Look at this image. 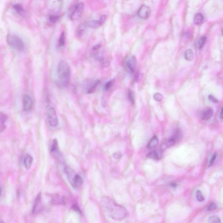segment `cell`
Instances as JSON below:
<instances>
[{
  "label": "cell",
  "mask_w": 223,
  "mask_h": 223,
  "mask_svg": "<svg viewBox=\"0 0 223 223\" xmlns=\"http://www.w3.org/2000/svg\"><path fill=\"white\" fill-rule=\"evenodd\" d=\"M209 222L211 223H221V220L218 217L216 216H213L209 218Z\"/></svg>",
  "instance_id": "cell-27"
},
{
  "label": "cell",
  "mask_w": 223,
  "mask_h": 223,
  "mask_svg": "<svg viewBox=\"0 0 223 223\" xmlns=\"http://www.w3.org/2000/svg\"><path fill=\"white\" fill-rule=\"evenodd\" d=\"M42 208V198H41V194L39 193L38 194L35 200L32 210V213L33 214L39 213L40 211Z\"/></svg>",
  "instance_id": "cell-9"
},
{
  "label": "cell",
  "mask_w": 223,
  "mask_h": 223,
  "mask_svg": "<svg viewBox=\"0 0 223 223\" xmlns=\"http://www.w3.org/2000/svg\"><path fill=\"white\" fill-rule=\"evenodd\" d=\"M85 5L83 3H79L76 5L73 12L71 14L70 19L72 21L79 19L83 15Z\"/></svg>",
  "instance_id": "cell-6"
},
{
  "label": "cell",
  "mask_w": 223,
  "mask_h": 223,
  "mask_svg": "<svg viewBox=\"0 0 223 223\" xmlns=\"http://www.w3.org/2000/svg\"><path fill=\"white\" fill-rule=\"evenodd\" d=\"M113 157L116 159H119L121 157V154L119 152H117L114 153L113 154Z\"/></svg>",
  "instance_id": "cell-38"
},
{
  "label": "cell",
  "mask_w": 223,
  "mask_h": 223,
  "mask_svg": "<svg viewBox=\"0 0 223 223\" xmlns=\"http://www.w3.org/2000/svg\"><path fill=\"white\" fill-rule=\"evenodd\" d=\"M33 105L32 100L30 96L28 94L24 96L23 100V109L25 111L29 112L31 110Z\"/></svg>",
  "instance_id": "cell-8"
},
{
  "label": "cell",
  "mask_w": 223,
  "mask_h": 223,
  "mask_svg": "<svg viewBox=\"0 0 223 223\" xmlns=\"http://www.w3.org/2000/svg\"><path fill=\"white\" fill-rule=\"evenodd\" d=\"M102 203L113 219L120 221L123 219L127 217L128 212L126 208L118 204L109 197H104L102 199Z\"/></svg>",
  "instance_id": "cell-1"
},
{
  "label": "cell",
  "mask_w": 223,
  "mask_h": 223,
  "mask_svg": "<svg viewBox=\"0 0 223 223\" xmlns=\"http://www.w3.org/2000/svg\"><path fill=\"white\" fill-rule=\"evenodd\" d=\"M87 26L92 28V29H96L99 27L101 25L100 21L97 20H92L88 22L86 24Z\"/></svg>",
  "instance_id": "cell-20"
},
{
  "label": "cell",
  "mask_w": 223,
  "mask_h": 223,
  "mask_svg": "<svg viewBox=\"0 0 223 223\" xmlns=\"http://www.w3.org/2000/svg\"><path fill=\"white\" fill-rule=\"evenodd\" d=\"M58 84L60 87L66 88L69 82L71 76V69L66 62L62 61L58 66Z\"/></svg>",
  "instance_id": "cell-2"
},
{
  "label": "cell",
  "mask_w": 223,
  "mask_h": 223,
  "mask_svg": "<svg viewBox=\"0 0 223 223\" xmlns=\"http://www.w3.org/2000/svg\"><path fill=\"white\" fill-rule=\"evenodd\" d=\"M154 99L157 102H160L163 100V95L160 93H157L155 94L154 95Z\"/></svg>",
  "instance_id": "cell-29"
},
{
  "label": "cell",
  "mask_w": 223,
  "mask_h": 223,
  "mask_svg": "<svg viewBox=\"0 0 223 223\" xmlns=\"http://www.w3.org/2000/svg\"><path fill=\"white\" fill-rule=\"evenodd\" d=\"M217 154H215L212 156V157L211 160H210L209 164V167H210L213 165V164H214V162H215V160Z\"/></svg>",
  "instance_id": "cell-36"
},
{
  "label": "cell",
  "mask_w": 223,
  "mask_h": 223,
  "mask_svg": "<svg viewBox=\"0 0 223 223\" xmlns=\"http://www.w3.org/2000/svg\"><path fill=\"white\" fill-rule=\"evenodd\" d=\"M65 172L69 182L74 188H79L82 186L83 179L79 175L76 174L69 167H66Z\"/></svg>",
  "instance_id": "cell-3"
},
{
  "label": "cell",
  "mask_w": 223,
  "mask_h": 223,
  "mask_svg": "<svg viewBox=\"0 0 223 223\" xmlns=\"http://www.w3.org/2000/svg\"><path fill=\"white\" fill-rule=\"evenodd\" d=\"M86 27H87L86 25L85 24H81L78 27L77 29L76 34L78 37H81L83 35L85 29H86Z\"/></svg>",
  "instance_id": "cell-17"
},
{
  "label": "cell",
  "mask_w": 223,
  "mask_h": 223,
  "mask_svg": "<svg viewBox=\"0 0 223 223\" xmlns=\"http://www.w3.org/2000/svg\"><path fill=\"white\" fill-rule=\"evenodd\" d=\"M204 19V16L201 14H196V15L195 16L194 19V23L197 25H200L203 22Z\"/></svg>",
  "instance_id": "cell-23"
},
{
  "label": "cell",
  "mask_w": 223,
  "mask_h": 223,
  "mask_svg": "<svg viewBox=\"0 0 223 223\" xmlns=\"http://www.w3.org/2000/svg\"><path fill=\"white\" fill-rule=\"evenodd\" d=\"M196 197L197 199L200 202L204 201V198L201 192L200 191H197L196 192Z\"/></svg>",
  "instance_id": "cell-28"
},
{
  "label": "cell",
  "mask_w": 223,
  "mask_h": 223,
  "mask_svg": "<svg viewBox=\"0 0 223 223\" xmlns=\"http://www.w3.org/2000/svg\"><path fill=\"white\" fill-rule=\"evenodd\" d=\"M72 209L76 211L78 213H79V214H81V211L80 209L79 208V206L77 204H74L73 205V206L72 207Z\"/></svg>",
  "instance_id": "cell-34"
},
{
  "label": "cell",
  "mask_w": 223,
  "mask_h": 223,
  "mask_svg": "<svg viewBox=\"0 0 223 223\" xmlns=\"http://www.w3.org/2000/svg\"><path fill=\"white\" fill-rule=\"evenodd\" d=\"M214 113L212 109L208 108L204 110L201 114V118L204 120H208L212 117Z\"/></svg>",
  "instance_id": "cell-12"
},
{
  "label": "cell",
  "mask_w": 223,
  "mask_h": 223,
  "mask_svg": "<svg viewBox=\"0 0 223 223\" xmlns=\"http://www.w3.org/2000/svg\"><path fill=\"white\" fill-rule=\"evenodd\" d=\"M47 118L49 124L51 127H56L59 125V120L56 112L53 108H48L47 110Z\"/></svg>",
  "instance_id": "cell-5"
},
{
  "label": "cell",
  "mask_w": 223,
  "mask_h": 223,
  "mask_svg": "<svg viewBox=\"0 0 223 223\" xmlns=\"http://www.w3.org/2000/svg\"><path fill=\"white\" fill-rule=\"evenodd\" d=\"M217 208V205L215 203L212 202L210 204L207 209H208V211H211L215 210Z\"/></svg>",
  "instance_id": "cell-31"
},
{
  "label": "cell",
  "mask_w": 223,
  "mask_h": 223,
  "mask_svg": "<svg viewBox=\"0 0 223 223\" xmlns=\"http://www.w3.org/2000/svg\"><path fill=\"white\" fill-rule=\"evenodd\" d=\"M33 158L31 155L27 154L24 159V165L27 169L30 168L33 162Z\"/></svg>",
  "instance_id": "cell-14"
},
{
  "label": "cell",
  "mask_w": 223,
  "mask_h": 223,
  "mask_svg": "<svg viewBox=\"0 0 223 223\" xmlns=\"http://www.w3.org/2000/svg\"><path fill=\"white\" fill-rule=\"evenodd\" d=\"M100 83V81L97 80L89 88L87 91L88 93L92 94L94 93L96 91V88L97 87L98 85Z\"/></svg>",
  "instance_id": "cell-22"
},
{
  "label": "cell",
  "mask_w": 223,
  "mask_h": 223,
  "mask_svg": "<svg viewBox=\"0 0 223 223\" xmlns=\"http://www.w3.org/2000/svg\"><path fill=\"white\" fill-rule=\"evenodd\" d=\"M158 139L156 136H154L148 144L147 148L149 149H153L157 145Z\"/></svg>",
  "instance_id": "cell-16"
},
{
  "label": "cell",
  "mask_w": 223,
  "mask_h": 223,
  "mask_svg": "<svg viewBox=\"0 0 223 223\" xmlns=\"http://www.w3.org/2000/svg\"><path fill=\"white\" fill-rule=\"evenodd\" d=\"M7 42L11 48L18 52H22L25 49L23 41L17 35L12 34L8 35Z\"/></svg>",
  "instance_id": "cell-4"
},
{
  "label": "cell",
  "mask_w": 223,
  "mask_h": 223,
  "mask_svg": "<svg viewBox=\"0 0 223 223\" xmlns=\"http://www.w3.org/2000/svg\"><path fill=\"white\" fill-rule=\"evenodd\" d=\"M209 100L210 101H211L213 103H218V100L214 96L211 95H209L208 96Z\"/></svg>",
  "instance_id": "cell-35"
},
{
  "label": "cell",
  "mask_w": 223,
  "mask_h": 223,
  "mask_svg": "<svg viewBox=\"0 0 223 223\" xmlns=\"http://www.w3.org/2000/svg\"><path fill=\"white\" fill-rule=\"evenodd\" d=\"M59 19V17L56 15H51L49 18L50 22L52 23H55L57 22Z\"/></svg>",
  "instance_id": "cell-33"
},
{
  "label": "cell",
  "mask_w": 223,
  "mask_h": 223,
  "mask_svg": "<svg viewBox=\"0 0 223 223\" xmlns=\"http://www.w3.org/2000/svg\"><path fill=\"white\" fill-rule=\"evenodd\" d=\"M128 98L129 100L130 101V103L132 104L134 103V99L133 94V92L131 90H129L128 93Z\"/></svg>",
  "instance_id": "cell-32"
},
{
  "label": "cell",
  "mask_w": 223,
  "mask_h": 223,
  "mask_svg": "<svg viewBox=\"0 0 223 223\" xmlns=\"http://www.w3.org/2000/svg\"><path fill=\"white\" fill-rule=\"evenodd\" d=\"M58 150V144L56 140H53L51 147V151L52 153L56 152Z\"/></svg>",
  "instance_id": "cell-26"
},
{
  "label": "cell",
  "mask_w": 223,
  "mask_h": 223,
  "mask_svg": "<svg viewBox=\"0 0 223 223\" xmlns=\"http://www.w3.org/2000/svg\"><path fill=\"white\" fill-rule=\"evenodd\" d=\"M52 203L56 204H63L65 203L64 199L63 197L59 195H56L52 199Z\"/></svg>",
  "instance_id": "cell-19"
},
{
  "label": "cell",
  "mask_w": 223,
  "mask_h": 223,
  "mask_svg": "<svg viewBox=\"0 0 223 223\" xmlns=\"http://www.w3.org/2000/svg\"><path fill=\"white\" fill-rule=\"evenodd\" d=\"M106 15H103L101 17L100 19V25H102L104 23L105 21H106Z\"/></svg>",
  "instance_id": "cell-37"
},
{
  "label": "cell",
  "mask_w": 223,
  "mask_h": 223,
  "mask_svg": "<svg viewBox=\"0 0 223 223\" xmlns=\"http://www.w3.org/2000/svg\"><path fill=\"white\" fill-rule=\"evenodd\" d=\"M13 8L17 13L20 14V15H22L23 13L24 9L22 5L20 4H16L13 6Z\"/></svg>",
  "instance_id": "cell-25"
},
{
  "label": "cell",
  "mask_w": 223,
  "mask_h": 223,
  "mask_svg": "<svg viewBox=\"0 0 223 223\" xmlns=\"http://www.w3.org/2000/svg\"><path fill=\"white\" fill-rule=\"evenodd\" d=\"M138 78H139V73H137L136 74V76L135 77V80L136 81H137L138 79Z\"/></svg>",
  "instance_id": "cell-41"
},
{
  "label": "cell",
  "mask_w": 223,
  "mask_h": 223,
  "mask_svg": "<svg viewBox=\"0 0 223 223\" xmlns=\"http://www.w3.org/2000/svg\"><path fill=\"white\" fill-rule=\"evenodd\" d=\"M150 14V10L149 7L143 5L140 8L138 12V15L140 18L146 20L148 19Z\"/></svg>",
  "instance_id": "cell-7"
},
{
  "label": "cell",
  "mask_w": 223,
  "mask_h": 223,
  "mask_svg": "<svg viewBox=\"0 0 223 223\" xmlns=\"http://www.w3.org/2000/svg\"><path fill=\"white\" fill-rule=\"evenodd\" d=\"M194 54L191 49H188L185 52V58L188 61H191L194 59Z\"/></svg>",
  "instance_id": "cell-21"
},
{
  "label": "cell",
  "mask_w": 223,
  "mask_h": 223,
  "mask_svg": "<svg viewBox=\"0 0 223 223\" xmlns=\"http://www.w3.org/2000/svg\"><path fill=\"white\" fill-rule=\"evenodd\" d=\"M148 157L149 158L153 159L156 160H160L162 157V155L161 153L157 152L156 151H153L152 152L149 153L147 155Z\"/></svg>",
  "instance_id": "cell-15"
},
{
  "label": "cell",
  "mask_w": 223,
  "mask_h": 223,
  "mask_svg": "<svg viewBox=\"0 0 223 223\" xmlns=\"http://www.w3.org/2000/svg\"><path fill=\"white\" fill-rule=\"evenodd\" d=\"M137 65V59L134 56H130L126 62L127 68L128 69L129 71L132 73H133L135 71Z\"/></svg>",
  "instance_id": "cell-10"
},
{
  "label": "cell",
  "mask_w": 223,
  "mask_h": 223,
  "mask_svg": "<svg viewBox=\"0 0 223 223\" xmlns=\"http://www.w3.org/2000/svg\"><path fill=\"white\" fill-rule=\"evenodd\" d=\"M206 41V37L205 36L202 37L198 40L196 43V46L199 49H201L203 48Z\"/></svg>",
  "instance_id": "cell-18"
},
{
  "label": "cell",
  "mask_w": 223,
  "mask_h": 223,
  "mask_svg": "<svg viewBox=\"0 0 223 223\" xmlns=\"http://www.w3.org/2000/svg\"><path fill=\"white\" fill-rule=\"evenodd\" d=\"M177 139L175 137H174L169 139L167 141L163 143L160 146L161 150H165L166 149L169 148L174 145Z\"/></svg>",
  "instance_id": "cell-11"
},
{
  "label": "cell",
  "mask_w": 223,
  "mask_h": 223,
  "mask_svg": "<svg viewBox=\"0 0 223 223\" xmlns=\"http://www.w3.org/2000/svg\"><path fill=\"white\" fill-rule=\"evenodd\" d=\"M114 81V80L113 79L111 80L110 81L106 83V84L105 85V89L106 90H108L111 87L113 84Z\"/></svg>",
  "instance_id": "cell-30"
},
{
  "label": "cell",
  "mask_w": 223,
  "mask_h": 223,
  "mask_svg": "<svg viewBox=\"0 0 223 223\" xmlns=\"http://www.w3.org/2000/svg\"><path fill=\"white\" fill-rule=\"evenodd\" d=\"M100 45H98L94 47L93 48V50H97L99 49H100Z\"/></svg>",
  "instance_id": "cell-39"
},
{
  "label": "cell",
  "mask_w": 223,
  "mask_h": 223,
  "mask_svg": "<svg viewBox=\"0 0 223 223\" xmlns=\"http://www.w3.org/2000/svg\"><path fill=\"white\" fill-rule=\"evenodd\" d=\"M220 117L222 120H223V107L221 110V113H220Z\"/></svg>",
  "instance_id": "cell-40"
},
{
  "label": "cell",
  "mask_w": 223,
  "mask_h": 223,
  "mask_svg": "<svg viewBox=\"0 0 223 223\" xmlns=\"http://www.w3.org/2000/svg\"><path fill=\"white\" fill-rule=\"evenodd\" d=\"M8 117L5 114L1 112L0 113V130L1 133L4 131L6 128L5 122H6Z\"/></svg>",
  "instance_id": "cell-13"
},
{
  "label": "cell",
  "mask_w": 223,
  "mask_h": 223,
  "mask_svg": "<svg viewBox=\"0 0 223 223\" xmlns=\"http://www.w3.org/2000/svg\"><path fill=\"white\" fill-rule=\"evenodd\" d=\"M66 42V34L64 32H63L61 34L59 39L58 46L60 47H62L65 46Z\"/></svg>",
  "instance_id": "cell-24"
}]
</instances>
